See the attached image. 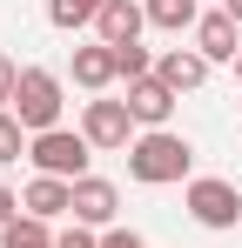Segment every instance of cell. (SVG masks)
Listing matches in <instances>:
<instances>
[{"label":"cell","mask_w":242,"mask_h":248,"mask_svg":"<svg viewBox=\"0 0 242 248\" xmlns=\"http://www.w3.org/2000/svg\"><path fill=\"white\" fill-rule=\"evenodd\" d=\"M54 248H101V228H81V221H68V228L54 235Z\"/></svg>","instance_id":"obj_17"},{"label":"cell","mask_w":242,"mask_h":248,"mask_svg":"<svg viewBox=\"0 0 242 248\" xmlns=\"http://www.w3.org/2000/svg\"><path fill=\"white\" fill-rule=\"evenodd\" d=\"M236 87H242V54H236Z\"/></svg>","instance_id":"obj_22"},{"label":"cell","mask_w":242,"mask_h":248,"mask_svg":"<svg viewBox=\"0 0 242 248\" xmlns=\"http://www.w3.org/2000/svg\"><path fill=\"white\" fill-rule=\"evenodd\" d=\"M189 168H195V148H189V134H175V127H141L135 148H128V181H141V188L189 181Z\"/></svg>","instance_id":"obj_1"},{"label":"cell","mask_w":242,"mask_h":248,"mask_svg":"<svg viewBox=\"0 0 242 248\" xmlns=\"http://www.w3.org/2000/svg\"><path fill=\"white\" fill-rule=\"evenodd\" d=\"M175 101H182V94L161 81V74H141V81H128V114H135L141 127H168Z\"/></svg>","instance_id":"obj_8"},{"label":"cell","mask_w":242,"mask_h":248,"mask_svg":"<svg viewBox=\"0 0 242 248\" xmlns=\"http://www.w3.org/2000/svg\"><path fill=\"white\" fill-rule=\"evenodd\" d=\"M27 148H34V134L14 121V108H7V114H0V168H7V161H20Z\"/></svg>","instance_id":"obj_16"},{"label":"cell","mask_w":242,"mask_h":248,"mask_svg":"<svg viewBox=\"0 0 242 248\" xmlns=\"http://www.w3.org/2000/svg\"><path fill=\"white\" fill-rule=\"evenodd\" d=\"M155 74L175 87V94H195V87L208 81V61H202L195 47H161V54H155Z\"/></svg>","instance_id":"obj_12"},{"label":"cell","mask_w":242,"mask_h":248,"mask_svg":"<svg viewBox=\"0 0 242 248\" xmlns=\"http://www.w3.org/2000/svg\"><path fill=\"white\" fill-rule=\"evenodd\" d=\"M195 54L208 61V67H215V61L236 67V54H242V20H236V14H222V7L202 14V20H195Z\"/></svg>","instance_id":"obj_7"},{"label":"cell","mask_w":242,"mask_h":248,"mask_svg":"<svg viewBox=\"0 0 242 248\" xmlns=\"http://www.w3.org/2000/svg\"><path fill=\"white\" fill-rule=\"evenodd\" d=\"M20 208H27L34 221H61V215H74V181H54V174H34V181L20 188Z\"/></svg>","instance_id":"obj_11"},{"label":"cell","mask_w":242,"mask_h":248,"mask_svg":"<svg viewBox=\"0 0 242 248\" xmlns=\"http://www.w3.org/2000/svg\"><path fill=\"white\" fill-rule=\"evenodd\" d=\"M27 161H34V174H54V181H87L94 148H87V134H81V127H47V134H34Z\"/></svg>","instance_id":"obj_3"},{"label":"cell","mask_w":242,"mask_h":248,"mask_svg":"<svg viewBox=\"0 0 242 248\" xmlns=\"http://www.w3.org/2000/svg\"><path fill=\"white\" fill-rule=\"evenodd\" d=\"M61 108H68L61 74H54V67H20V87H14V121L27 127V134H47V127H61Z\"/></svg>","instance_id":"obj_2"},{"label":"cell","mask_w":242,"mask_h":248,"mask_svg":"<svg viewBox=\"0 0 242 248\" xmlns=\"http://www.w3.org/2000/svg\"><path fill=\"white\" fill-rule=\"evenodd\" d=\"M74 87H87V94H108V87L121 81V61H115V47L108 41H87V47H74Z\"/></svg>","instance_id":"obj_9"},{"label":"cell","mask_w":242,"mask_h":248,"mask_svg":"<svg viewBox=\"0 0 242 248\" xmlns=\"http://www.w3.org/2000/svg\"><path fill=\"white\" fill-rule=\"evenodd\" d=\"M148 7V27H161V34H195L202 20V0H141Z\"/></svg>","instance_id":"obj_13"},{"label":"cell","mask_w":242,"mask_h":248,"mask_svg":"<svg viewBox=\"0 0 242 248\" xmlns=\"http://www.w3.org/2000/svg\"><path fill=\"white\" fill-rule=\"evenodd\" d=\"M14 87H20V61H7V54H0V114L14 108Z\"/></svg>","instance_id":"obj_18"},{"label":"cell","mask_w":242,"mask_h":248,"mask_svg":"<svg viewBox=\"0 0 242 248\" xmlns=\"http://www.w3.org/2000/svg\"><path fill=\"white\" fill-rule=\"evenodd\" d=\"M7 221H20V195H14V188H0V228H7Z\"/></svg>","instance_id":"obj_20"},{"label":"cell","mask_w":242,"mask_h":248,"mask_svg":"<svg viewBox=\"0 0 242 248\" xmlns=\"http://www.w3.org/2000/svg\"><path fill=\"white\" fill-rule=\"evenodd\" d=\"M141 27H148V7H141V0H108V7H101V20H94V41L135 47V41H141Z\"/></svg>","instance_id":"obj_10"},{"label":"cell","mask_w":242,"mask_h":248,"mask_svg":"<svg viewBox=\"0 0 242 248\" xmlns=\"http://www.w3.org/2000/svg\"><path fill=\"white\" fill-rule=\"evenodd\" d=\"M115 215H121V188L115 181H101V174H87V181H74V215L68 221H81V228H115Z\"/></svg>","instance_id":"obj_6"},{"label":"cell","mask_w":242,"mask_h":248,"mask_svg":"<svg viewBox=\"0 0 242 248\" xmlns=\"http://www.w3.org/2000/svg\"><path fill=\"white\" fill-rule=\"evenodd\" d=\"M222 14H236V20H242V0H222Z\"/></svg>","instance_id":"obj_21"},{"label":"cell","mask_w":242,"mask_h":248,"mask_svg":"<svg viewBox=\"0 0 242 248\" xmlns=\"http://www.w3.org/2000/svg\"><path fill=\"white\" fill-rule=\"evenodd\" d=\"M101 7H108V0H47V20H54L61 34H81V27L101 20Z\"/></svg>","instance_id":"obj_14"},{"label":"cell","mask_w":242,"mask_h":248,"mask_svg":"<svg viewBox=\"0 0 242 248\" xmlns=\"http://www.w3.org/2000/svg\"><path fill=\"white\" fill-rule=\"evenodd\" d=\"M81 134H87V148H94V155H128V148H135V134H141V121L128 114V101L94 94V101L81 108Z\"/></svg>","instance_id":"obj_4"},{"label":"cell","mask_w":242,"mask_h":248,"mask_svg":"<svg viewBox=\"0 0 242 248\" xmlns=\"http://www.w3.org/2000/svg\"><path fill=\"white\" fill-rule=\"evenodd\" d=\"M0 248H54V228L34 221V215H20V221H7V228H0Z\"/></svg>","instance_id":"obj_15"},{"label":"cell","mask_w":242,"mask_h":248,"mask_svg":"<svg viewBox=\"0 0 242 248\" xmlns=\"http://www.w3.org/2000/svg\"><path fill=\"white\" fill-rule=\"evenodd\" d=\"M101 248H148V242H141V235H128V228H108V235H101Z\"/></svg>","instance_id":"obj_19"},{"label":"cell","mask_w":242,"mask_h":248,"mask_svg":"<svg viewBox=\"0 0 242 248\" xmlns=\"http://www.w3.org/2000/svg\"><path fill=\"white\" fill-rule=\"evenodd\" d=\"M182 202H189V215H195L202 228H236L242 221V188L236 181H215V174H195L182 188Z\"/></svg>","instance_id":"obj_5"}]
</instances>
